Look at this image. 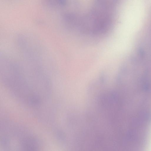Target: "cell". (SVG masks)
<instances>
[{
    "label": "cell",
    "instance_id": "1",
    "mask_svg": "<svg viewBox=\"0 0 151 151\" xmlns=\"http://www.w3.org/2000/svg\"><path fill=\"white\" fill-rule=\"evenodd\" d=\"M0 76L4 86L22 104L35 110L41 105L26 71L18 63L3 59L1 61Z\"/></svg>",
    "mask_w": 151,
    "mask_h": 151
}]
</instances>
